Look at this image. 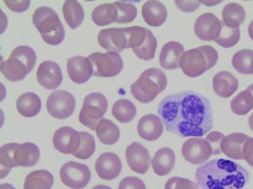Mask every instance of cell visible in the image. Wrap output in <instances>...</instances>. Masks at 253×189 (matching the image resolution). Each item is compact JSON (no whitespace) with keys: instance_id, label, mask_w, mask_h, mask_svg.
Listing matches in <instances>:
<instances>
[{"instance_id":"obj_1","label":"cell","mask_w":253,"mask_h":189,"mask_svg":"<svg viewBox=\"0 0 253 189\" xmlns=\"http://www.w3.org/2000/svg\"><path fill=\"white\" fill-rule=\"evenodd\" d=\"M157 111L166 130L181 137H203L213 127L210 100L193 91L166 96L160 102Z\"/></svg>"},{"instance_id":"obj_2","label":"cell","mask_w":253,"mask_h":189,"mask_svg":"<svg viewBox=\"0 0 253 189\" xmlns=\"http://www.w3.org/2000/svg\"><path fill=\"white\" fill-rule=\"evenodd\" d=\"M195 176L202 189H244L250 173L238 163L218 158L199 167Z\"/></svg>"},{"instance_id":"obj_3","label":"cell","mask_w":253,"mask_h":189,"mask_svg":"<svg viewBox=\"0 0 253 189\" xmlns=\"http://www.w3.org/2000/svg\"><path fill=\"white\" fill-rule=\"evenodd\" d=\"M167 82V77L162 70L150 68L143 71L131 85L130 92L140 102L149 103L155 99L158 94L164 91Z\"/></svg>"},{"instance_id":"obj_4","label":"cell","mask_w":253,"mask_h":189,"mask_svg":"<svg viewBox=\"0 0 253 189\" xmlns=\"http://www.w3.org/2000/svg\"><path fill=\"white\" fill-rule=\"evenodd\" d=\"M217 59V51L211 46L204 45L183 53L179 65L186 76L195 78L213 67Z\"/></svg>"},{"instance_id":"obj_5","label":"cell","mask_w":253,"mask_h":189,"mask_svg":"<svg viewBox=\"0 0 253 189\" xmlns=\"http://www.w3.org/2000/svg\"><path fill=\"white\" fill-rule=\"evenodd\" d=\"M32 20L45 43L56 46L62 42L64 28L58 15L52 8L47 6L38 8L33 14Z\"/></svg>"},{"instance_id":"obj_6","label":"cell","mask_w":253,"mask_h":189,"mask_svg":"<svg viewBox=\"0 0 253 189\" xmlns=\"http://www.w3.org/2000/svg\"><path fill=\"white\" fill-rule=\"evenodd\" d=\"M108 108L106 97L100 93H92L84 98L79 116L80 122L93 131L102 119Z\"/></svg>"},{"instance_id":"obj_7","label":"cell","mask_w":253,"mask_h":189,"mask_svg":"<svg viewBox=\"0 0 253 189\" xmlns=\"http://www.w3.org/2000/svg\"><path fill=\"white\" fill-rule=\"evenodd\" d=\"M88 58L93 68V75L97 77H112L122 70L124 63L121 56L117 52H94Z\"/></svg>"},{"instance_id":"obj_8","label":"cell","mask_w":253,"mask_h":189,"mask_svg":"<svg viewBox=\"0 0 253 189\" xmlns=\"http://www.w3.org/2000/svg\"><path fill=\"white\" fill-rule=\"evenodd\" d=\"M60 176L66 186L73 189H82L88 184L91 173L86 165L70 161L62 166Z\"/></svg>"},{"instance_id":"obj_9","label":"cell","mask_w":253,"mask_h":189,"mask_svg":"<svg viewBox=\"0 0 253 189\" xmlns=\"http://www.w3.org/2000/svg\"><path fill=\"white\" fill-rule=\"evenodd\" d=\"M76 100L68 92L58 90L52 93L46 103V109L54 118L63 119L70 117L74 112Z\"/></svg>"},{"instance_id":"obj_10","label":"cell","mask_w":253,"mask_h":189,"mask_svg":"<svg viewBox=\"0 0 253 189\" xmlns=\"http://www.w3.org/2000/svg\"><path fill=\"white\" fill-rule=\"evenodd\" d=\"M181 152L187 161L193 164H201L212 155V148L206 140L193 138L183 144Z\"/></svg>"},{"instance_id":"obj_11","label":"cell","mask_w":253,"mask_h":189,"mask_svg":"<svg viewBox=\"0 0 253 189\" xmlns=\"http://www.w3.org/2000/svg\"><path fill=\"white\" fill-rule=\"evenodd\" d=\"M221 29V21L213 13L207 12L196 19L194 30L196 36L201 40L214 41L219 36Z\"/></svg>"},{"instance_id":"obj_12","label":"cell","mask_w":253,"mask_h":189,"mask_svg":"<svg viewBox=\"0 0 253 189\" xmlns=\"http://www.w3.org/2000/svg\"><path fill=\"white\" fill-rule=\"evenodd\" d=\"M55 148L64 154H73L81 143L80 132L69 126H64L55 132L53 137Z\"/></svg>"},{"instance_id":"obj_13","label":"cell","mask_w":253,"mask_h":189,"mask_svg":"<svg viewBox=\"0 0 253 189\" xmlns=\"http://www.w3.org/2000/svg\"><path fill=\"white\" fill-rule=\"evenodd\" d=\"M125 155L127 164L134 172L143 174L148 170L150 156L148 150L141 144L132 142L127 146Z\"/></svg>"},{"instance_id":"obj_14","label":"cell","mask_w":253,"mask_h":189,"mask_svg":"<svg viewBox=\"0 0 253 189\" xmlns=\"http://www.w3.org/2000/svg\"><path fill=\"white\" fill-rule=\"evenodd\" d=\"M122 168L119 156L113 152H104L97 158L95 164L99 177L105 180H112L120 174Z\"/></svg>"},{"instance_id":"obj_15","label":"cell","mask_w":253,"mask_h":189,"mask_svg":"<svg viewBox=\"0 0 253 189\" xmlns=\"http://www.w3.org/2000/svg\"><path fill=\"white\" fill-rule=\"evenodd\" d=\"M37 78L40 84L48 90H55L63 80L61 70L59 65L52 61H45L39 66Z\"/></svg>"},{"instance_id":"obj_16","label":"cell","mask_w":253,"mask_h":189,"mask_svg":"<svg viewBox=\"0 0 253 189\" xmlns=\"http://www.w3.org/2000/svg\"><path fill=\"white\" fill-rule=\"evenodd\" d=\"M67 69L70 79L79 84L86 83L93 75L90 61L88 58L82 56L70 58L67 63Z\"/></svg>"},{"instance_id":"obj_17","label":"cell","mask_w":253,"mask_h":189,"mask_svg":"<svg viewBox=\"0 0 253 189\" xmlns=\"http://www.w3.org/2000/svg\"><path fill=\"white\" fill-rule=\"evenodd\" d=\"M97 39L100 46L109 51L120 53L126 48L127 40L122 28L102 29Z\"/></svg>"},{"instance_id":"obj_18","label":"cell","mask_w":253,"mask_h":189,"mask_svg":"<svg viewBox=\"0 0 253 189\" xmlns=\"http://www.w3.org/2000/svg\"><path fill=\"white\" fill-rule=\"evenodd\" d=\"M137 133L143 139L154 141L158 139L163 132V126L160 118L155 114H147L139 120Z\"/></svg>"},{"instance_id":"obj_19","label":"cell","mask_w":253,"mask_h":189,"mask_svg":"<svg viewBox=\"0 0 253 189\" xmlns=\"http://www.w3.org/2000/svg\"><path fill=\"white\" fill-rule=\"evenodd\" d=\"M184 50L179 42L170 41L163 47L159 56L161 66L166 70H173L180 67L179 61Z\"/></svg>"},{"instance_id":"obj_20","label":"cell","mask_w":253,"mask_h":189,"mask_svg":"<svg viewBox=\"0 0 253 189\" xmlns=\"http://www.w3.org/2000/svg\"><path fill=\"white\" fill-rule=\"evenodd\" d=\"M141 13L145 22L154 27L164 24L168 16L165 6L158 0L146 1L142 7Z\"/></svg>"},{"instance_id":"obj_21","label":"cell","mask_w":253,"mask_h":189,"mask_svg":"<svg viewBox=\"0 0 253 189\" xmlns=\"http://www.w3.org/2000/svg\"><path fill=\"white\" fill-rule=\"evenodd\" d=\"M0 66L2 74L12 82L23 80L31 71L22 59L12 54L7 60L1 62Z\"/></svg>"},{"instance_id":"obj_22","label":"cell","mask_w":253,"mask_h":189,"mask_svg":"<svg viewBox=\"0 0 253 189\" xmlns=\"http://www.w3.org/2000/svg\"><path fill=\"white\" fill-rule=\"evenodd\" d=\"M249 138L248 135L239 132L224 137L220 144L221 151L230 158L243 159L244 144Z\"/></svg>"},{"instance_id":"obj_23","label":"cell","mask_w":253,"mask_h":189,"mask_svg":"<svg viewBox=\"0 0 253 189\" xmlns=\"http://www.w3.org/2000/svg\"><path fill=\"white\" fill-rule=\"evenodd\" d=\"M40 156L39 147L33 142H27L16 147L13 161L17 167H32L38 162Z\"/></svg>"},{"instance_id":"obj_24","label":"cell","mask_w":253,"mask_h":189,"mask_svg":"<svg viewBox=\"0 0 253 189\" xmlns=\"http://www.w3.org/2000/svg\"><path fill=\"white\" fill-rule=\"evenodd\" d=\"M213 89L219 96L227 98L237 90L238 81L231 73L223 71L217 73L213 78Z\"/></svg>"},{"instance_id":"obj_25","label":"cell","mask_w":253,"mask_h":189,"mask_svg":"<svg viewBox=\"0 0 253 189\" xmlns=\"http://www.w3.org/2000/svg\"><path fill=\"white\" fill-rule=\"evenodd\" d=\"M175 155L173 151L168 147L159 149L154 154L152 166L154 172L159 176L168 175L173 168Z\"/></svg>"},{"instance_id":"obj_26","label":"cell","mask_w":253,"mask_h":189,"mask_svg":"<svg viewBox=\"0 0 253 189\" xmlns=\"http://www.w3.org/2000/svg\"><path fill=\"white\" fill-rule=\"evenodd\" d=\"M18 112L24 117H32L39 113L42 107L40 97L33 92L22 94L16 101Z\"/></svg>"},{"instance_id":"obj_27","label":"cell","mask_w":253,"mask_h":189,"mask_svg":"<svg viewBox=\"0 0 253 189\" xmlns=\"http://www.w3.org/2000/svg\"><path fill=\"white\" fill-rule=\"evenodd\" d=\"M53 183V176L50 172L43 169L37 170L26 176L24 189H50Z\"/></svg>"},{"instance_id":"obj_28","label":"cell","mask_w":253,"mask_h":189,"mask_svg":"<svg viewBox=\"0 0 253 189\" xmlns=\"http://www.w3.org/2000/svg\"><path fill=\"white\" fill-rule=\"evenodd\" d=\"M95 131L99 141L107 145L115 144L120 135L118 127L112 121L104 118L98 123Z\"/></svg>"},{"instance_id":"obj_29","label":"cell","mask_w":253,"mask_h":189,"mask_svg":"<svg viewBox=\"0 0 253 189\" xmlns=\"http://www.w3.org/2000/svg\"><path fill=\"white\" fill-rule=\"evenodd\" d=\"M65 20L72 29L81 25L84 18V11L82 5L77 0H66L63 6Z\"/></svg>"},{"instance_id":"obj_30","label":"cell","mask_w":253,"mask_h":189,"mask_svg":"<svg viewBox=\"0 0 253 189\" xmlns=\"http://www.w3.org/2000/svg\"><path fill=\"white\" fill-rule=\"evenodd\" d=\"M117 16V9L113 3L99 5L95 7L91 13L93 21L99 26H106L115 22Z\"/></svg>"},{"instance_id":"obj_31","label":"cell","mask_w":253,"mask_h":189,"mask_svg":"<svg viewBox=\"0 0 253 189\" xmlns=\"http://www.w3.org/2000/svg\"><path fill=\"white\" fill-rule=\"evenodd\" d=\"M245 15L244 8L235 2L226 4L222 12L223 22L226 26L231 28H238L244 22Z\"/></svg>"},{"instance_id":"obj_32","label":"cell","mask_w":253,"mask_h":189,"mask_svg":"<svg viewBox=\"0 0 253 189\" xmlns=\"http://www.w3.org/2000/svg\"><path fill=\"white\" fill-rule=\"evenodd\" d=\"M112 113L119 122L126 123L132 121L136 114V108L134 104L126 99H120L113 104Z\"/></svg>"},{"instance_id":"obj_33","label":"cell","mask_w":253,"mask_h":189,"mask_svg":"<svg viewBox=\"0 0 253 189\" xmlns=\"http://www.w3.org/2000/svg\"><path fill=\"white\" fill-rule=\"evenodd\" d=\"M232 64L238 72L243 74H253V50L243 49L236 52L232 59Z\"/></svg>"},{"instance_id":"obj_34","label":"cell","mask_w":253,"mask_h":189,"mask_svg":"<svg viewBox=\"0 0 253 189\" xmlns=\"http://www.w3.org/2000/svg\"><path fill=\"white\" fill-rule=\"evenodd\" d=\"M231 109L235 114L245 115L253 108V96L247 89L240 92L231 101Z\"/></svg>"},{"instance_id":"obj_35","label":"cell","mask_w":253,"mask_h":189,"mask_svg":"<svg viewBox=\"0 0 253 189\" xmlns=\"http://www.w3.org/2000/svg\"><path fill=\"white\" fill-rule=\"evenodd\" d=\"M157 46V41L151 30L147 29L146 37L143 44L138 48L132 50L140 59L149 60L155 56Z\"/></svg>"},{"instance_id":"obj_36","label":"cell","mask_w":253,"mask_h":189,"mask_svg":"<svg viewBox=\"0 0 253 189\" xmlns=\"http://www.w3.org/2000/svg\"><path fill=\"white\" fill-rule=\"evenodd\" d=\"M122 28L127 40L126 48L133 50L143 44L146 37L147 28L138 26Z\"/></svg>"},{"instance_id":"obj_37","label":"cell","mask_w":253,"mask_h":189,"mask_svg":"<svg viewBox=\"0 0 253 189\" xmlns=\"http://www.w3.org/2000/svg\"><path fill=\"white\" fill-rule=\"evenodd\" d=\"M19 143L11 142L4 144L0 149V163L1 165V172L4 170L1 174V178L5 177L10 172L12 168L17 166L13 161V155L16 147Z\"/></svg>"},{"instance_id":"obj_38","label":"cell","mask_w":253,"mask_h":189,"mask_svg":"<svg viewBox=\"0 0 253 189\" xmlns=\"http://www.w3.org/2000/svg\"><path fill=\"white\" fill-rule=\"evenodd\" d=\"M221 29L218 37L214 41L225 48L233 47L237 44L240 38V28H231L221 21Z\"/></svg>"},{"instance_id":"obj_39","label":"cell","mask_w":253,"mask_h":189,"mask_svg":"<svg viewBox=\"0 0 253 189\" xmlns=\"http://www.w3.org/2000/svg\"><path fill=\"white\" fill-rule=\"evenodd\" d=\"M81 143L78 149L73 155L79 159L90 158L95 150V142L93 136L86 132H79Z\"/></svg>"},{"instance_id":"obj_40","label":"cell","mask_w":253,"mask_h":189,"mask_svg":"<svg viewBox=\"0 0 253 189\" xmlns=\"http://www.w3.org/2000/svg\"><path fill=\"white\" fill-rule=\"evenodd\" d=\"M118 16L115 23L125 24L133 21L136 18L137 10L135 5L131 3H125L122 1H115Z\"/></svg>"},{"instance_id":"obj_41","label":"cell","mask_w":253,"mask_h":189,"mask_svg":"<svg viewBox=\"0 0 253 189\" xmlns=\"http://www.w3.org/2000/svg\"><path fill=\"white\" fill-rule=\"evenodd\" d=\"M165 189H199L197 184L189 179L173 177L165 184Z\"/></svg>"},{"instance_id":"obj_42","label":"cell","mask_w":253,"mask_h":189,"mask_svg":"<svg viewBox=\"0 0 253 189\" xmlns=\"http://www.w3.org/2000/svg\"><path fill=\"white\" fill-rule=\"evenodd\" d=\"M224 137L222 133L217 131L211 132L207 136L206 140L211 147L212 154H219L222 152L220 144Z\"/></svg>"},{"instance_id":"obj_43","label":"cell","mask_w":253,"mask_h":189,"mask_svg":"<svg viewBox=\"0 0 253 189\" xmlns=\"http://www.w3.org/2000/svg\"><path fill=\"white\" fill-rule=\"evenodd\" d=\"M119 189H146L144 183L138 177L128 176L120 183Z\"/></svg>"},{"instance_id":"obj_44","label":"cell","mask_w":253,"mask_h":189,"mask_svg":"<svg viewBox=\"0 0 253 189\" xmlns=\"http://www.w3.org/2000/svg\"><path fill=\"white\" fill-rule=\"evenodd\" d=\"M6 5L12 11L22 12L30 6V0H4Z\"/></svg>"},{"instance_id":"obj_45","label":"cell","mask_w":253,"mask_h":189,"mask_svg":"<svg viewBox=\"0 0 253 189\" xmlns=\"http://www.w3.org/2000/svg\"><path fill=\"white\" fill-rule=\"evenodd\" d=\"M243 153L245 161L253 167V137H249L245 142Z\"/></svg>"},{"instance_id":"obj_46","label":"cell","mask_w":253,"mask_h":189,"mask_svg":"<svg viewBox=\"0 0 253 189\" xmlns=\"http://www.w3.org/2000/svg\"><path fill=\"white\" fill-rule=\"evenodd\" d=\"M178 8L183 12H192L196 10L200 5V1H174Z\"/></svg>"},{"instance_id":"obj_47","label":"cell","mask_w":253,"mask_h":189,"mask_svg":"<svg viewBox=\"0 0 253 189\" xmlns=\"http://www.w3.org/2000/svg\"><path fill=\"white\" fill-rule=\"evenodd\" d=\"M248 33L250 37L253 40V20L251 22L249 25Z\"/></svg>"},{"instance_id":"obj_48","label":"cell","mask_w":253,"mask_h":189,"mask_svg":"<svg viewBox=\"0 0 253 189\" xmlns=\"http://www.w3.org/2000/svg\"><path fill=\"white\" fill-rule=\"evenodd\" d=\"M0 189H15V188L10 184L5 183L0 185Z\"/></svg>"},{"instance_id":"obj_49","label":"cell","mask_w":253,"mask_h":189,"mask_svg":"<svg viewBox=\"0 0 253 189\" xmlns=\"http://www.w3.org/2000/svg\"><path fill=\"white\" fill-rule=\"evenodd\" d=\"M92 189H112V188L107 186L99 185L94 186Z\"/></svg>"},{"instance_id":"obj_50","label":"cell","mask_w":253,"mask_h":189,"mask_svg":"<svg viewBox=\"0 0 253 189\" xmlns=\"http://www.w3.org/2000/svg\"><path fill=\"white\" fill-rule=\"evenodd\" d=\"M249 125L250 129L253 131V112L251 114L249 118Z\"/></svg>"},{"instance_id":"obj_51","label":"cell","mask_w":253,"mask_h":189,"mask_svg":"<svg viewBox=\"0 0 253 189\" xmlns=\"http://www.w3.org/2000/svg\"><path fill=\"white\" fill-rule=\"evenodd\" d=\"M247 90H248L253 96V84H252L250 86H249L247 88Z\"/></svg>"}]
</instances>
